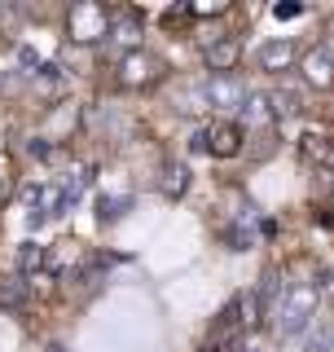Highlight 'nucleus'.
<instances>
[{"instance_id":"5","label":"nucleus","mask_w":334,"mask_h":352,"mask_svg":"<svg viewBox=\"0 0 334 352\" xmlns=\"http://www.w3.org/2000/svg\"><path fill=\"white\" fill-rule=\"evenodd\" d=\"M238 58H242V44L233 36H216V40H207V49H203V62H207L211 75H233Z\"/></svg>"},{"instance_id":"21","label":"nucleus","mask_w":334,"mask_h":352,"mask_svg":"<svg viewBox=\"0 0 334 352\" xmlns=\"http://www.w3.org/2000/svg\"><path fill=\"white\" fill-rule=\"evenodd\" d=\"M0 198H5V176H0Z\"/></svg>"},{"instance_id":"6","label":"nucleus","mask_w":334,"mask_h":352,"mask_svg":"<svg viewBox=\"0 0 334 352\" xmlns=\"http://www.w3.org/2000/svg\"><path fill=\"white\" fill-rule=\"evenodd\" d=\"M299 66H304V80L313 88H321V93L334 88V49H326V44H321V49H308Z\"/></svg>"},{"instance_id":"24","label":"nucleus","mask_w":334,"mask_h":352,"mask_svg":"<svg viewBox=\"0 0 334 352\" xmlns=\"http://www.w3.org/2000/svg\"><path fill=\"white\" fill-rule=\"evenodd\" d=\"M247 352H251V348H247Z\"/></svg>"},{"instance_id":"4","label":"nucleus","mask_w":334,"mask_h":352,"mask_svg":"<svg viewBox=\"0 0 334 352\" xmlns=\"http://www.w3.org/2000/svg\"><path fill=\"white\" fill-rule=\"evenodd\" d=\"M251 97V88L238 75H207V106L211 110H242Z\"/></svg>"},{"instance_id":"13","label":"nucleus","mask_w":334,"mask_h":352,"mask_svg":"<svg viewBox=\"0 0 334 352\" xmlns=\"http://www.w3.org/2000/svg\"><path fill=\"white\" fill-rule=\"evenodd\" d=\"M110 40H119V44H128V53H132V44L141 40V27H137V14H124V18H115L110 14Z\"/></svg>"},{"instance_id":"23","label":"nucleus","mask_w":334,"mask_h":352,"mask_svg":"<svg viewBox=\"0 0 334 352\" xmlns=\"http://www.w3.org/2000/svg\"><path fill=\"white\" fill-rule=\"evenodd\" d=\"M49 352H66V348H49Z\"/></svg>"},{"instance_id":"19","label":"nucleus","mask_w":334,"mask_h":352,"mask_svg":"<svg viewBox=\"0 0 334 352\" xmlns=\"http://www.w3.org/2000/svg\"><path fill=\"white\" fill-rule=\"evenodd\" d=\"M225 242H229L233 251H247V247H251V229H242V225H229V229H225Z\"/></svg>"},{"instance_id":"20","label":"nucleus","mask_w":334,"mask_h":352,"mask_svg":"<svg viewBox=\"0 0 334 352\" xmlns=\"http://www.w3.org/2000/svg\"><path fill=\"white\" fill-rule=\"evenodd\" d=\"M299 14H304V5H295V0H286V5L277 0V5H273V18H277V22H286V18H299Z\"/></svg>"},{"instance_id":"17","label":"nucleus","mask_w":334,"mask_h":352,"mask_svg":"<svg viewBox=\"0 0 334 352\" xmlns=\"http://www.w3.org/2000/svg\"><path fill=\"white\" fill-rule=\"evenodd\" d=\"M304 159H330V137L326 132H308L304 137Z\"/></svg>"},{"instance_id":"14","label":"nucleus","mask_w":334,"mask_h":352,"mask_svg":"<svg viewBox=\"0 0 334 352\" xmlns=\"http://www.w3.org/2000/svg\"><path fill=\"white\" fill-rule=\"evenodd\" d=\"M269 106H273V119H295L299 115V93L295 88H277V93H269Z\"/></svg>"},{"instance_id":"1","label":"nucleus","mask_w":334,"mask_h":352,"mask_svg":"<svg viewBox=\"0 0 334 352\" xmlns=\"http://www.w3.org/2000/svg\"><path fill=\"white\" fill-rule=\"evenodd\" d=\"M317 317H321V286L317 282H291L269 304V330L277 339H286V344L295 335H304Z\"/></svg>"},{"instance_id":"7","label":"nucleus","mask_w":334,"mask_h":352,"mask_svg":"<svg viewBox=\"0 0 334 352\" xmlns=\"http://www.w3.org/2000/svg\"><path fill=\"white\" fill-rule=\"evenodd\" d=\"M291 344L299 352H334V317H317L304 335H295Z\"/></svg>"},{"instance_id":"18","label":"nucleus","mask_w":334,"mask_h":352,"mask_svg":"<svg viewBox=\"0 0 334 352\" xmlns=\"http://www.w3.org/2000/svg\"><path fill=\"white\" fill-rule=\"evenodd\" d=\"M97 207H102V225H106V220H119L128 212V198H102Z\"/></svg>"},{"instance_id":"8","label":"nucleus","mask_w":334,"mask_h":352,"mask_svg":"<svg viewBox=\"0 0 334 352\" xmlns=\"http://www.w3.org/2000/svg\"><path fill=\"white\" fill-rule=\"evenodd\" d=\"M211 154H216V159H233V154H242V128L233 124V119H225V124L211 128Z\"/></svg>"},{"instance_id":"3","label":"nucleus","mask_w":334,"mask_h":352,"mask_svg":"<svg viewBox=\"0 0 334 352\" xmlns=\"http://www.w3.org/2000/svg\"><path fill=\"white\" fill-rule=\"evenodd\" d=\"M163 58H154V53L146 49H132L119 58V84L124 88H150V84H159L163 80Z\"/></svg>"},{"instance_id":"12","label":"nucleus","mask_w":334,"mask_h":352,"mask_svg":"<svg viewBox=\"0 0 334 352\" xmlns=\"http://www.w3.org/2000/svg\"><path fill=\"white\" fill-rule=\"evenodd\" d=\"M44 269H49V251H44L40 242H22L18 247V273L22 278H36Z\"/></svg>"},{"instance_id":"2","label":"nucleus","mask_w":334,"mask_h":352,"mask_svg":"<svg viewBox=\"0 0 334 352\" xmlns=\"http://www.w3.org/2000/svg\"><path fill=\"white\" fill-rule=\"evenodd\" d=\"M66 31H71V40H80V44L106 40L110 36V9L84 0V5H75L71 14H66Z\"/></svg>"},{"instance_id":"9","label":"nucleus","mask_w":334,"mask_h":352,"mask_svg":"<svg viewBox=\"0 0 334 352\" xmlns=\"http://www.w3.org/2000/svg\"><path fill=\"white\" fill-rule=\"evenodd\" d=\"M242 115H247V128H251V132H269V128H273L269 93H251V97H247V106H242Z\"/></svg>"},{"instance_id":"16","label":"nucleus","mask_w":334,"mask_h":352,"mask_svg":"<svg viewBox=\"0 0 334 352\" xmlns=\"http://www.w3.org/2000/svg\"><path fill=\"white\" fill-rule=\"evenodd\" d=\"M0 304H5V308L27 304V282H22V278H14V282H0Z\"/></svg>"},{"instance_id":"11","label":"nucleus","mask_w":334,"mask_h":352,"mask_svg":"<svg viewBox=\"0 0 334 352\" xmlns=\"http://www.w3.org/2000/svg\"><path fill=\"white\" fill-rule=\"evenodd\" d=\"M176 110L181 115H203L207 106V80H194V84H181V93H176Z\"/></svg>"},{"instance_id":"22","label":"nucleus","mask_w":334,"mask_h":352,"mask_svg":"<svg viewBox=\"0 0 334 352\" xmlns=\"http://www.w3.org/2000/svg\"><path fill=\"white\" fill-rule=\"evenodd\" d=\"M330 291H334V273H330Z\"/></svg>"},{"instance_id":"10","label":"nucleus","mask_w":334,"mask_h":352,"mask_svg":"<svg viewBox=\"0 0 334 352\" xmlns=\"http://www.w3.org/2000/svg\"><path fill=\"white\" fill-rule=\"evenodd\" d=\"M295 62V44L291 40H269V44H264V49H260V66H264V71H286V66H291Z\"/></svg>"},{"instance_id":"15","label":"nucleus","mask_w":334,"mask_h":352,"mask_svg":"<svg viewBox=\"0 0 334 352\" xmlns=\"http://www.w3.org/2000/svg\"><path fill=\"white\" fill-rule=\"evenodd\" d=\"M159 185H163V194H167V198H181V194L189 190V168H185V163H167Z\"/></svg>"}]
</instances>
